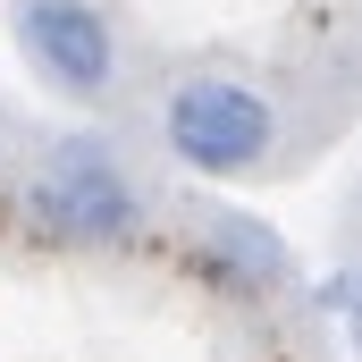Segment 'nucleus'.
Segmentation results:
<instances>
[{
    "instance_id": "f257e3e1",
    "label": "nucleus",
    "mask_w": 362,
    "mask_h": 362,
    "mask_svg": "<svg viewBox=\"0 0 362 362\" xmlns=\"http://www.w3.org/2000/svg\"><path fill=\"white\" fill-rule=\"evenodd\" d=\"M160 144L194 177H245L278 152V110L245 76H177L160 101Z\"/></svg>"
},
{
    "instance_id": "f03ea898",
    "label": "nucleus",
    "mask_w": 362,
    "mask_h": 362,
    "mask_svg": "<svg viewBox=\"0 0 362 362\" xmlns=\"http://www.w3.org/2000/svg\"><path fill=\"white\" fill-rule=\"evenodd\" d=\"M25 219L42 228V236H59V245H118V236H135V219H144V202H135V185L127 169L110 160V144H59L34 185H25Z\"/></svg>"
},
{
    "instance_id": "7ed1b4c3",
    "label": "nucleus",
    "mask_w": 362,
    "mask_h": 362,
    "mask_svg": "<svg viewBox=\"0 0 362 362\" xmlns=\"http://www.w3.org/2000/svg\"><path fill=\"white\" fill-rule=\"evenodd\" d=\"M17 51L68 101H101L118 85V34L93 0H17Z\"/></svg>"
},
{
    "instance_id": "20e7f679",
    "label": "nucleus",
    "mask_w": 362,
    "mask_h": 362,
    "mask_svg": "<svg viewBox=\"0 0 362 362\" xmlns=\"http://www.w3.org/2000/svg\"><path fill=\"white\" fill-rule=\"evenodd\" d=\"M211 253L236 270V286H270L286 270V253H278V236H262L253 219H211Z\"/></svg>"
},
{
    "instance_id": "39448f33",
    "label": "nucleus",
    "mask_w": 362,
    "mask_h": 362,
    "mask_svg": "<svg viewBox=\"0 0 362 362\" xmlns=\"http://www.w3.org/2000/svg\"><path fill=\"white\" fill-rule=\"evenodd\" d=\"M346 320H354V346H362V270H354V312Z\"/></svg>"
}]
</instances>
